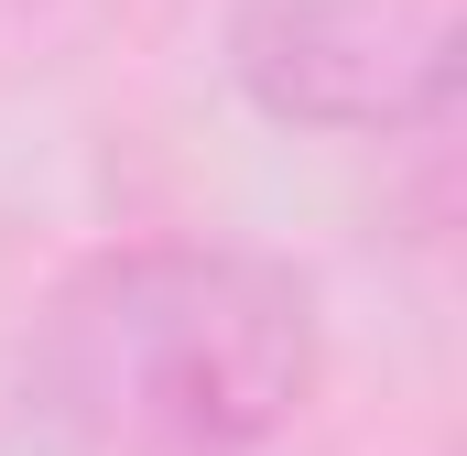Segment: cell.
<instances>
[{
    "mask_svg": "<svg viewBox=\"0 0 467 456\" xmlns=\"http://www.w3.org/2000/svg\"><path fill=\"white\" fill-rule=\"evenodd\" d=\"M316 391V283L239 239L88 250L22 337V424L66 456H272Z\"/></svg>",
    "mask_w": 467,
    "mask_h": 456,
    "instance_id": "1",
    "label": "cell"
},
{
    "mask_svg": "<svg viewBox=\"0 0 467 456\" xmlns=\"http://www.w3.org/2000/svg\"><path fill=\"white\" fill-rule=\"evenodd\" d=\"M229 88L305 141H446L457 0H229Z\"/></svg>",
    "mask_w": 467,
    "mask_h": 456,
    "instance_id": "2",
    "label": "cell"
}]
</instances>
